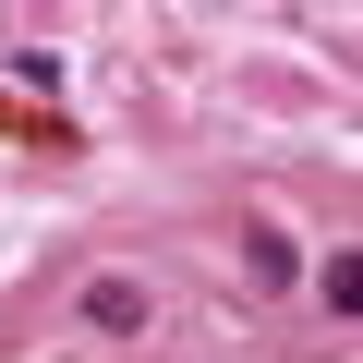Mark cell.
Masks as SVG:
<instances>
[{
	"label": "cell",
	"mask_w": 363,
	"mask_h": 363,
	"mask_svg": "<svg viewBox=\"0 0 363 363\" xmlns=\"http://www.w3.org/2000/svg\"><path fill=\"white\" fill-rule=\"evenodd\" d=\"M85 327L133 339V327H145V291H133V279H85Z\"/></svg>",
	"instance_id": "1"
}]
</instances>
